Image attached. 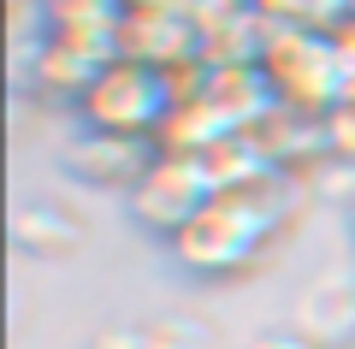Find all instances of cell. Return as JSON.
I'll list each match as a JSON object with an SVG mask.
<instances>
[{
	"label": "cell",
	"instance_id": "cell-1",
	"mask_svg": "<svg viewBox=\"0 0 355 349\" xmlns=\"http://www.w3.org/2000/svg\"><path fill=\"white\" fill-rule=\"evenodd\" d=\"M279 196H291V172L266 178L261 189H225V196H214L172 237L178 261L190 266V273H207V278L243 273V266L284 231V219H291V207H284Z\"/></svg>",
	"mask_w": 355,
	"mask_h": 349
},
{
	"label": "cell",
	"instance_id": "cell-2",
	"mask_svg": "<svg viewBox=\"0 0 355 349\" xmlns=\"http://www.w3.org/2000/svg\"><path fill=\"white\" fill-rule=\"evenodd\" d=\"M178 77L160 71V65H142V60H125L119 53L95 83L89 95L77 101L89 130H107V137H142V142H160L166 119L178 112Z\"/></svg>",
	"mask_w": 355,
	"mask_h": 349
},
{
	"label": "cell",
	"instance_id": "cell-3",
	"mask_svg": "<svg viewBox=\"0 0 355 349\" xmlns=\"http://www.w3.org/2000/svg\"><path fill=\"white\" fill-rule=\"evenodd\" d=\"M261 71L279 95V107L296 112H314V119H331L343 95H349V71H343V53L331 42V30H284L272 24L266 30V48H261Z\"/></svg>",
	"mask_w": 355,
	"mask_h": 349
},
{
	"label": "cell",
	"instance_id": "cell-4",
	"mask_svg": "<svg viewBox=\"0 0 355 349\" xmlns=\"http://www.w3.org/2000/svg\"><path fill=\"white\" fill-rule=\"evenodd\" d=\"M214 196H219V189H214V178H207L202 154L160 148L154 166L137 178V189H130V213H137V225L160 231V237H178V231H184Z\"/></svg>",
	"mask_w": 355,
	"mask_h": 349
},
{
	"label": "cell",
	"instance_id": "cell-5",
	"mask_svg": "<svg viewBox=\"0 0 355 349\" xmlns=\"http://www.w3.org/2000/svg\"><path fill=\"white\" fill-rule=\"evenodd\" d=\"M119 53L160 71H190L202 65V24L196 12H172V6H130L119 24Z\"/></svg>",
	"mask_w": 355,
	"mask_h": 349
},
{
	"label": "cell",
	"instance_id": "cell-6",
	"mask_svg": "<svg viewBox=\"0 0 355 349\" xmlns=\"http://www.w3.org/2000/svg\"><path fill=\"white\" fill-rule=\"evenodd\" d=\"M160 142H142V137H107V130H77L65 142V166L89 184H119V189H137V178L154 166Z\"/></svg>",
	"mask_w": 355,
	"mask_h": 349
},
{
	"label": "cell",
	"instance_id": "cell-7",
	"mask_svg": "<svg viewBox=\"0 0 355 349\" xmlns=\"http://www.w3.org/2000/svg\"><path fill=\"white\" fill-rule=\"evenodd\" d=\"M119 60V48L107 42H83V36H53L36 60V89L42 95H60V101H83L89 83Z\"/></svg>",
	"mask_w": 355,
	"mask_h": 349
},
{
	"label": "cell",
	"instance_id": "cell-8",
	"mask_svg": "<svg viewBox=\"0 0 355 349\" xmlns=\"http://www.w3.org/2000/svg\"><path fill=\"white\" fill-rule=\"evenodd\" d=\"M12 243L24 255H42V261H71L89 243V225L60 201H24L12 213Z\"/></svg>",
	"mask_w": 355,
	"mask_h": 349
},
{
	"label": "cell",
	"instance_id": "cell-9",
	"mask_svg": "<svg viewBox=\"0 0 355 349\" xmlns=\"http://www.w3.org/2000/svg\"><path fill=\"white\" fill-rule=\"evenodd\" d=\"M296 325L320 349L355 343V278H314L302 290V302H296Z\"/></svg>",
	"mask_w": 355,
	"mask_h": 349
},
{
	"label": "cell",
	"instance_id": "cell-10",
	"mask_svg": "<svg viewBox=\"0 0 355 349\" xmlns=\"http://www.w3.org/2000/svg\"><path fill=\"white\" fill-rule=\"evenodd\" d=\"M266 24L284 30H338L355 12V0H254Z\"/></svg>",
	"mask_w": 355,
	"mask_h": 349
},
{
	"label": "cell",
	"instance_id": "cell-11",
	"mask_svg": "<svg viewBox=\"0 0 355 349\" xmlns=\"http://www.w3.org/2000/svg\"><path fill=\"white\" fill-rule=\"evenodd\" d=\"M130 349H207V325H142Z\"/></svg>",
	"mask_w": 355,
	"mask_h": 349
},
{
	"label": "cell",
	"instance_id": "cell-12",
	"mask_svg": "<svg viewBox=\"0 0 355 349\" xmlns=\"http://www.w3.org/2000/svg\"><path fill=\"white\" fill-rule=\"evenodd\" d=\"M326 137H331V154L355 166V89L338 101V107H331V119H326Z\"/></svg>",
	"mask_w": 355,
	"mask_h": 349
},
{
	"label": "cell",
	"instance_id": "cell-13",
	"mask_svg": "<svg viewBox=\"0 0 355 349\" xmlns=\"http://www.w3.org/2000/svg\"><path fill=\"white\" fill-rule=\"evenodd\" d=\"M249 349H320L302 325H266V332L249 337Z\"/></svg>",
	"mask_w": 355,
	"mask_h": 349
},
{
	"label": "cell",
	"instance_id": "cell-14",
	"mask_svg": "<svg viewBox=\"0 0 355 349\" xmlns=\"http://www.w3.org/2000/svg\"><path fill=\"white\" fill-rule=\"evenodd\" d=\"M331 42H338V53H343V71H349V83H355V12L343 18L338 30H331Z\"/></svg>",
	"mask_w": 355,
	"mask_h": 349
},
{
	"label": "cell",
	"instance_id": "cell-15",
	"mask_svg": "<svg viewBox=\"0 0 355 349\" xmlns=\"http://www.w3.org/2000/svg\"><path fill=\"white\" fill-rule=\"evenodd\" d=\"M349 225H355V201H349Z\"/></svg>",
	"mask_w": 355,
	"mask_h": 349
},
{
	"label": "cell",
	"instance_id": "cell-16",
	"mask_svg": "<svg viewBox=\"0 0 355 349\" xmlns=\"http://www.w3.org/2000/svg\"><path fill=\"white\" fill-rule=\"evenodd\" d=\"M343 349H355V343H343Z\"/></svg>",
	"mask_w": 355,
	"mask_h": 349
}]
</instances>
